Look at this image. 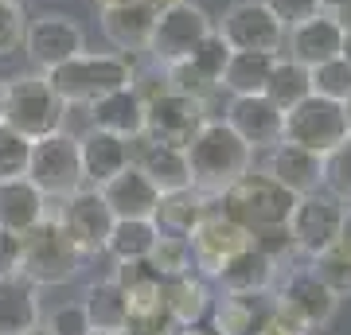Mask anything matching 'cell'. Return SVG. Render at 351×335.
<instances>
[{
  "label": "cell",
  "instance_id": "obj_3",
  "mask_svg": "<svg viewBox=\"0 0 351 335\" xmlns=\"http://www.w3.org/2000/svg\"><path fill=\"white\" fill-rule=\"evenodd\" d=\"M86 253L75 246V238L66 234V226L59 223V214H43L32 230L20 234V273L32 285H63L71 277H78Z\"/></svg>",
  "mask_w": 351,
  "mask_h": 335
},
{
  "label": "cell",
  "instance_id": "obj_28",
  "mask_svg": "<svg viewBox=\"0 0 351 335\" xmlns=\"http://www.w3.org/2000/svg\"><path fill=\"white\" fill-rule=\"evenodd\" d=\"M207 211H211V195H203L199 187H176V191H164L160 195L152 223H156V230H164V234L188 238Z\"/></svg>",
  "mask_w": 351,
  "mask_h": 335
},
{
  "label": "cell",
  "instance_id": "obj_37",
  "mask_svg": "<svg viewBox=\"0 0 351 335\" xmlns=\"http://www.w3.org/2000/svg\"><path fill=\"white\" fill-rule=\"evenodd\" d=\"M254 320H258V316H254L250 297H226V293H223V300L215 304L211 332L215 335H250Z\"/></svg>",
  "mask_w": 351,
  "mask_h": 335
},
{
  "label": "cell",
  "instance_id": "obj_30",
  "mask_svg": "<svg viewBox=\"0 0 351 335\" xmlns=\"http://www.w3.org/2000/svg\"><path fill=\"white\" fill-rule=\"evenodd\" d=\"M82 308H86V320L94 332H121L125 327V316H129L125 288L117 285L113 277L94 281L86 288V297H82Z\"/></svg>",
  "mask_w": 351,
  "mask_h": 335
},
{
  "label": "cell",
  "instance_id": "obj_45",
  "mask_svg": "<svg viewBox=\"0 0 351 335\" xmlns=\"http://www.w3.org/2000/svg\"><path fill=\"white\" fill-rule=\"evenodd\" d=\"M20 273V234L0 226V277Z\"/></svg>",
  "mask_w": 351,
  "mask_h": 335
},
{
  "label": "cell",
  "instance_id": "obj_8",
  "mask_svg": "<svg viewBox=\"0 0 351 335\" xmlns=\"http://www.w3.org/2000/svg\"><path fill=\"white\" fill-rule=\"evenodd\" d=\"M24 175L47 199H66L71 191H78L86 184L82 179V160H78V137L59 129V133L32 140V156H27Z\"/></svg>",
  "mask_w": 351,
  "mask_h": 335
},
{
  "label": "cell",
  "instance_id": "obj_35",
  "mask_svg": "<svg viewBox=\"0 0 351 335\" xmlns=\"http://www.w3.org/2000/svg\"><path fill=\"white\" fill-rule=\"evenodd\" d=\"M145 261L152 265V273H156V277L188 273V269H191V246H188V238H180V234H164V230H160Z\"/></svg>",
  "mask_w": 351,
  "mask_h": 335
},
{
  "label": "cell",
  "instance_id": "obj_48",
  "mask_svg": "<svg viewBox=\"0 0 351 335\" xmlns=\"http://www.w3.org/2000/svg\"><path fill=\"white\" fill-rule=\"evenodd\" d=\"M176 335H215L211 327H199V323H184V327H176Z\"/></svg>",
  "mask_w": 351,
  "mask_h": 335
},
{
  "label": "cell",
  "instance_id": "obj_2",
  "mask_svg": "<svg viewBox=\"0 0 351 335\" xmlns=\"http://www.w3.org/2000/svg\"><path fill=\"white\" fill-rule=\"evenodd\" d=\"M133 78L137 75H133L129 55H117V51H78L47 71L51 90L66 106H90L117 86H133Z\"/></svg>",
  "mask_w": 351,
  "mask_h": 335
},
{
  "label": "cell",
  "instance_id": "obj_42",
  "mask_svg": "<svg viewBox=\"0 0 351 335\" xmlns=\"http://www.w3.org/2000/svg\"><path fill=\"white\" fill-rule=\"evenodd\" d=\"M39 323H43L51 335H90V332H94L82 304H59L47 320H39Z\"/></svg>",
  "mask_w": 351,
  "mask_h": 335
},
{
  "label": "cell",
  "instance_id": "obj_34",
  "mask_svg": "<svg viewBox=\"0 0 351 335\" xmlns=\"http://www.w3.org/2000/svg\"><path fill=\"white\" fill-rule=\"evenodd\" d=\"M308 82H313V94L348 106L351 101V62L343 59V55L316 62V66H308Z\"/></svg>",
  "mask_w": 351,
  "mask_h": 335
},
{
  "label": "cell",
  "instance_id": "obj_29",
  "mask_svg": "<svg viewBox=\"0 0 351 335\" xmlns=\"http://www.w3.org/2000/svg\"><path fill=\"white\" fill-rule=\"evenodd\" d=\"M274 59L277 55H269V51H230L223 78H219V90H226L230 98L234 94H262L265 78L274 71Z\"/></svg>",
  "mask_w": 351,
  "mask_h": 335
},
{
  "label": "cell",
  "instance_id": "obj_20",
  "mask_svg": "<svg viewBox=\"0 0 351 335\" xmlns=\"http://www.w3.org/2000/svg\"><path fill=\"white\" fill-rule=\"evenodd\" d=\"M86 110H90V129H106V133L125 140H137L145 133V94L137 90V82L101 94Z\"/></svg>",
  "mask_w": 351,
  "mask_h": 335
},
{
  "label": "cell",
  "instance_id": "obj_31",
  "mask_svg": "<svg viewBox=\"0 0 351 335\" xmlns=\"http://www.w3.org/2000/svg\"><path fill=\"white\" fill-rule=\"evenodd\" d=\"M262 94L274 101L281 113L293 110L301 98H308V94H313L308 66H301V62L289 59V55H277V59H274V71H269V78H265V90H262Z\"/></svg>",
  "mask_w": 351,
  "mask_h": 335
},
{
  "label": "cell",
  "instance_id": "obj_40",
  "mask_svg": "<svg viewBox=\"0 0 351 335\" xmlns=\"http://www.w3.org/2000/svg\"><path fill=\"white\" fill-rule=\"evenodd\" d=\"M24 4L20 0H0V55H12V51L24 47Z\"/></svg>",
  "mask_w": 351,
  "mask_h": 335
},
{
  "label": "cell",
  "instance_id": "obj_33",
  "mask_svg": "<svg viewBox=\"0 0 351 335\" xmlns=\"http://www.w3.org/2000/svg\"><path fill=\"white\" fill-rule=\"evenodd\" d=\"M308 269H313L316 281H320L328 293H336L339 300L351 297V253H343L339 246H328V249H320V253H313Z\"/></svg>",
  "mask_w": 351,
  "mask_h": 335
},
{
  "label": "cell",
  "instance_id": "obj_4",
  "mask_svg": "<svg viewBox=\"0 0 351 335\" xmlns=\"http://www.w3.org/2000/svg\"><path fill=\"white\" fill-rule=\"evenodd\" d=\"M219 199H223V214H230L246 234L265 230V226H285L289 211L297 203V195H289L269 172L239 175Z\"/></svg>",
  "mask_w": 351,
  "mask_h": 335
},
{
  "label": "cell",
  "instance_id": "obj_6",
  "mask_svg": "<svg viewBox=\"0 0 351 335\" xmlns=\"http://www.w3.org/2000/svg\"><path fill=\"white\" fill-rule=\"evenodd\" d=\"M348 137H351V125H348V106L343 101L308 94L293 110H285V133H281V140H289V145H301V149H313L320 156H328Z\"/></svg>",
  "mask_w": 351,
  "mask_h": 335
},
{
  "label": "cell",
  "instance_id": "obj_52",
  "mask_svg": "<svg viewBox=\"0 0 351 335\" xmlns=\"http://www.w3.org/2000/svg\"><path fill=\"white\" fill-rule=\"evenodd\" d=\"M4 90H8V82L0 78V121H4Z\"/></svg>",
  "mask_w": 351,
  "mask_h": 335
},
{
  "label": "cell",
  "instance_id": "obj_23",
  "mask_svg": "<svg viewBox=\"0 0 351 335\" xmlns=\"http://www.w3.org/2000/svg\"><path fill=\"white\" fill-rule=\"evenodd\" d=\"M277 265L281 261H274L258 246H246L234 258L223 261V269L215 273V281H219V288L226 297H258V293H265L277 281Z\"/></svg>",
  "mask_w": 351,
  "mask_h": 335
},
{
  "label": "cell",
  "instance_id": "obj_38",
  "mask_svg": "<svg viewBox=\"0 0 351 335\" xmlns=\"http://www.w3.org/2000/svg\"><path fill=\"white\" fill-rule=\"evenodd\" d=\"M27 156H32V140L16 133L12 125L0 121V179H16L27 172Z\"/></svg>",
  "mask_w": 351,
  "mask_h": 335
},
{
  "label": "cell",
  "instance_id": "obj_19",
  "mask_svg": "<svg viewBox=\"0 0 351 335\" xmlns=\"http://www.w3.org/2000/svg\"><path fill=\"white\" fill-rule=\"evenodd\" d=\"M265 172L274 175L289 195H313V191L324 187V156L313 149H301V145L277 140L274 149H269Z\"/></svg>",
  "mask_w": 351,
  "mask_h": 335
},
{
  "label": "cell",
  "instance_id": "obj_43",
  "mask_svg": "<svg viewBox=\"0 0 351 335\" xmlns=\"http://www.w3.org/2000/svg\"><path fill=\"white\" fill-rule=\"evenodd\" d=\"M250 335H308V327H304L301 320H293L289 312H281L274 304V308L265 312L262 320H254Z\"/></svg>",
  "mask_w": 351,
  "mask_h": 335
},
{
  "label": "cell",
  "instance_id": "obj_51",
  "mask_svg": "<svg viewBox=\"0 0 351 335\" xmlns=\"http://www.w3.org/2000/svg\"><path fill=\"white\" fill-rule=\"evenodd\" d=\"M20 335H51V332L43 327V323H36V327H27V332H20Z\"/></svg>",
  "mask_w": 351,
  "mask_h": 335
},
{
  "label": "cell",
  "instance_id": "obj_26",
  "mask_svg": "<svg viewBox=\"0 0 351 335\" xmlns=\"http://www.w3.org/2000/svg\"><path fill=\"white\" fill-rule=\"evenodd\" d=\"M47 214V195L39 191L27 175H16V179H0V226L12 230V234H24Z\"/></svg>",
  "mask_w": 351,
  "mask_h": 335
},
{
  "label": "cell",
  "instance_id": "obj_41",
  "mask_svg": "<svg viewBox=\"0 0 351 335\" xmlns=\"http://www.w3.org/2000/svg\"><path fill=\"white\" fill-rule=\"evenodd\" d=\"M324 184L336 199H351V137L324 156Z\"/></svg>",
  "mask_w": 351,
  "mask_h": 335
},
{
  "label": "cell",
  "instance_id": "obj_15",
  "mask_svg": "<svg viewBox=\"0 0 351 335\" xmlns=\"http://www.w3.org/2000/svg\"><path fill=\"white\" fill-rule=\"evenodd\" d=\"M274 304L281 312H289L293 320H301L304 327L313 332V327L332 323V316H336V308H339V297H336V293H328V288L316 281L313 269L304 265V269L285 273V281H281V288H277Z\"/></svg>",
  "mask_w": 351,
  "mask_h": 335
},
{
  "label": "cell",
  "instance_id": "obj_9",
  "mask_svg": "<svg viewBox=\"0 0 351 335\" xmlns=\"http://www.w3.org/2000/svg\"><path fill=\"white\" fill-rule=\"evenodd\" d=\"M343 214H348V203L336 195H324V191H313V195H297L293 211L285 219V230L293 238V249L301 253H320V249L336 246L339 226H343Z\"/></svg>",
  "mask_w": 351,
  "mask_h": 335
},
{
  "label": "cell",
  "instance_id": "obj_1",
  "mask_svg": "<svg viewBox=\"0 0 351 335\" xmlns=\"http://www.w3.org/2000/svg\"><path fill=\"white\" fill-rule=\"evenodd\" d=\"M184 160L191 172V187H199L203 195H223L239 175L250 172L254 149L226 121L207 117L195 129V137L184 145Z\"/></svg>",
  "mask_w": 351,
  "mask_h": 335
},
{
  "label": "cell",
  "instance_id": "obj_25",
  "mask_svg": "<svg viewBox=\"0 0 351 335\" xmlns=\"http://www.w3.org/2000/svg\"><path fill=\"white\" fill-rule=\"evenodd\" d=\"M39 320H43L39 285H32L24 273L0 277V335H20Z\"/></svg>",
  "mask_w": 351,
  "mask_h": 335
},
{
  "label": "cell",
  "instance_id": "obj_7",
  "mask_svg": "<svg viewBox=\"0 0 351 335\" xmlns=\"http://www.w3.org/2000/svg\"><path fill=\"white\" fill-rule=\"evenodd\" d=\"M211 32H215V20L203 12L199 4H191V0H164L156 8L152 36L145 51L164 66V62H176L184 55H191Z\"/></svg>",
  "mask_w": 351,
  "mask_h": 335
},
{
  "label": "cell",
  "instance_id": "obj_21",
  "mask_svg": "<svg viewBox=\"0 0 351 335\" xmlns=\"http://www.w3.org/2000/svg\"><path fill=\"white\" fill-rule=\"evenodd\" d=\"M98 191L106 199V207L113 211V219H152L156 203H160V191L152 187V179L133 160H129V168L110 175Z\"/></svg>",
  "mask_w": 351,
  "mask_h": 335
},
{
  "label": "cell",
  "instance_id": "obj_49",
  "mask_svg": "<svg viewBox=\"0 0 351 335\" xmlns=\"http://www.w3.org/2000/svg\"><path fill=\"white\" fill-rule=\"evenodd\" d=\"M339 55L351 62V24H343V39H339Z\"/></svg>",
  "mask_w": 351,
  "mask_h": 335
},
{
  "label": "cell",
  "instance_id": "obj_47",
  "mask_svg": "<svg viewBox=\"0 0 351 335\" xmlns=\"http://www.w3.org/2000/svg\"><path fill=\"white\" fill-rule=\"evenodd\" d=\"M336 246L343 249V253H351V211L343 214V226H339V238H336Z\"/></svg>",
  "mask_w": 351,
  "mask_h": 335
},
{
  "label": "cell",
  "instance_id": "obj_22",
  "mask_svg": "<svg viewBox=\"0 0 351 335\" xmlns=\"http://www.w3.org/2000/svg\"><path fill=\"white\" fill-rule=\"evenodd\" d=\"M129 152H133V164L149 175L160 195L176 191V187H191V172L180 145H164V140H152L141 133L137 140H129Z\"/></svg>",
  "mask_w": 351,
  "mask_h": 335
},
{
  "label": "cell",
  "instance_id": "obj_53",
  "mask_svg": "<svg viewBox=\"0 0 351 335\" xmlns=\"http://www.w3.org/2000/svg\"><path fill=\"white\" fill-rule=\"evenodd\" d=\"M90 335H121V332H90Z\"/></svg>",
  "mask_w": 351,
  "mask_h": 335
},
{
  "label": "cell",
  "instance_id": "obj_39",
  "mask_svg": "<svg viewBox=\"0 0 351 335\" xmlns=\"http://www.w3.org/2000/svg\"><path fill=\"white\" fill-rule=\"evenodd\" d=\"M121 335H176V320L168 316L164 304H152V308H129Z\"/></svg>",
  "mask_w": 351,
  "mask_h": 335
},
{
  "label": "cell",
  "instance_id": "obj_50",
  "mask_svg": "<svg viewBox=\"0 0 351 335\" xmlns=\"http://www.w3.org/2000/svg\"><path fill=\"white\" fill-rule=\"evenodd\" d=\"M110 4H129V0H94V8H98V12H101V8H110ZM156 4H164V0H156Z\"/></svg>",
  "mask_w": 351,
  "mask_h": 335
},
{
  "label": "cell",
  "instance_id": "obj_14",
  "mask_svg": "<svg viewBox=\"0 0 351 335\" xmlns=\"http://www.w3.org/2000/svg\"><path fill=\"white\" fill-rule=\"evenodd\" d=\"M59 223L66 226V234L75 238V246L82 253H101L106 249V238H110L113 226V211L106 207L98 187H78L63 199V211H59Z\"/></svg>",
  "mask_w": 351,
  "mask_h": 335
},
{
  "label": "cell",
  "instance_id": "obj_12",
  "mask_svg": "<svg viewBox=\"0 0 351 335\" xmlns=\"http://www.w3.org/2000/svg\"><path fill=\"white\" fill-rule=\"evenodd\" d=\"M86 51V36L82 27L63 12H39L36 20H27L24 27V55L32 59L39 75H47L51 66L66 62L71 55Z\"/></svg>",
  "mask_w": 351,
  "mask_h": 335
},
{
  "label": "cell",
  "instance_id": "obj_24",
  "mask_svg": "<svg viewBox=\"0 0 351 335\" xmlns=\"http://www.w3.org/2000/svg\"><path fill=\"white\" fill-rule=\"evenodd\" d=\"M78 160H82V179L101 187L110 175L129 168L133 152H129L125 137H113L106 129H86V133L78 137Z\"/></svg>",
  "mask_w": 351,
  "mask_h": 335
},
{
  "label": "cell",
  "instance_id": "obj_10",
  "mask_svg": "<svg viewBox=\"0 0 351 335\" xmlns=\"http://www.w3.org/2000/svg\"><path fill=\"white\" fill-rule=\"evenodd\" d=\"M203 121H207V101L195 94H180V90L164 86L160 94L145 98V137L152 140L184 149Z\"/></svg>",
  "mask_w": 351,
  "mask_h": 335
},
{
  "label": "cell",
  "instance_id": "obj_18",
  "mask_svg": "<svg viewBox=\"0 0 351 335\" xmlns=\"http://www.w3.org/2000/svg\"><path fill=\"white\" fill-rule=\"evenodd\" d=\"M339 39H343L339 16L316 12L308 20H301V24H289L281 47H289V59H297L301 66H316V62H324V59H336Z\"/></svg>",
  "mask_w": 351,
  "mask_h": 335
},
{
  "label": "cell",
  "instance_id": "obj_46",
  "mask_svg": "<svg viewBox=\"0 0 351 335\" xmlns=\"http://www.w3.org/2000/svg\"><path fill=\"white\" fill-rule=\"evenodd\" d=\"M316 4H320V12L339 16V24H343V16L351 12V0H316Z\"/></svg>",
  "mask_w": 351,
  "mask_h": 335
},
{
  "label": "cell",
  "instance_id": "obj_17",
  "mask_svg": "<svg viewBox=\"0 0 351 335\" xmlns=\"http://www.w3.org/2000/svg\"><path fill=\"white\" fill-rule=\"evenodd\" d=\"M156 0H129V4H110L101 8V36L110 39L117 55H137V51L149 47L152 36V20H156Z\"/></svg>",
  "mask_w": 351,
  "mask_h": 335
},
{
  "label": "cell",
  "instance_id": "obj_36",
  "mask_svg": "<svg viewBox=\"0 0 351 335\" xmlns=\"http://www.w3.org/2000/svg\"><path fill=\"white\" fill-rule=\"evenodd\" d=\"M184 59H188L191 71L203 78V86L215 90V86H219V78H223L226 59H230V47H226V39L219 36V32H211V36L203 39V43L191 51V55H184Z\"/></svg>",
  "mask_w": 351,
  "mask_h": 335
},
{
  "label": "cell",
  "instance_id": "obj_27",
  "mask_svg": "<svg viewBox=\"0 0 351 335\" xmlns=\"http://www.w3.org/2000/svg\"><path fill=\"white\" fill-rule=\"evenodd\" d=\"M160 300L168 316L176 320V327L184 323H199L211 312V288L199 273H176V277H160Z\"/></svg>",
  "mask_w": 351,
  "mask_h": 335
},
{
  "label": "cell",
  "instance_id": "obj_5",
  "mask_svg": "<svg viewBox=\"0 0 351 335\" xmlns=\"http://www.w3.org/2000/svg\"><path fill=\"white\" fill-rule=\"evenodd\" d=\"M66 106L55 90H51L47 75H20L4 90V125H12L16 133H24L27 140H39L47 133H59L66 121Z\"/></svg>",
  "mask_w": 351,
  "mask_h": 335
},
{
  "label": "cell",
  "instance_id": "obj_44",
  "mask_svg": "<svg viewBox=\"0 0 351 335\" xmlns=\"http://www.w3.org/2000/svg\"><path fill=\"white\" fill-rule=\"evenodd\" d=\"M265 8L281 20V24H301V20H308V16L320 12V4L316 0H265Z\"/></svg>",
  "mask_w": 351,
  "mask_h": 335
},
{
  "label": "cell",
  "instance_id": "obj_13",
  "mask_svg": "<svg viewBox=\"0 0 351 335\" xmlns=\"http://www.w3.org/2000/svg\"><path fill=\"white\" fill-rule=\"evenodd\" d=\"M188 246H191V269H199V277H215L226 258H234L239 249L250 246V234L230 214L207 211L199 219V226L188 234Z\"/></svg>",
  "mask_w": 351,
  "mask_h": 335
},
{
  "label": "cell",
  "instance_id": "obj_32",
  "mask_svg": "<svg viewBox=\"0 0 351 335\" xmlns=\"http://www.w3.org/2000/svg\"><path fill=\"white\" fill-rule=\"evenodd\" d=\"M156 234L160 230H156L152 219H113L101 253H110L113 261H141V258H149Z\"/></svg>",
  "mask_w": 351,
  "mask_h": 335
},
{
  "label": "cell",
  "instance_id": "obj_54",
  "mask_svg": "<svg viewBox=\"0 0 351 335\" xmlns=\"http://www.w3.org/2000/svg\"><path fill=\"white\" fill-rule=\"evenodd\" d=\"M348 125H351V101H348Z\"/></svg>",
  "mask_w": 351,
  "mask_h": 335
},
{
  "label": "cell",
  "instance_id": "obj_16",
  "mask_svg": "<svg viewBox=\"0 0 351 335\" xmlns=\"http://www.w3.org/2000/svg\"><path fill=\"white\" fill-rule=\"evenodd\" d=\"M223 121L239 133L254 152L258 149H274L281 133H285V113L277 110L265 94H234L226 101Z\"/></svg>",
  "mask_w": 351,
  "mask_h": 335
},
{
  "label": "cell",
  "instance_id": "obj_11",
  "mask_svg": "<svg viewBox=\"0 0 351 335\" xmlns=\"http://www.w3.org/2000/svg\"><path fill=\"white\" fill-rule=\"evenodd\" d=\"M215 32L226 39L230 51H269V55H281V43H285V24L277 20L265 0H239L223 12V20L215 24Z\"/></svg>",
  "mask_w": 351,
  "mask_h": 335
}]
</instances>
